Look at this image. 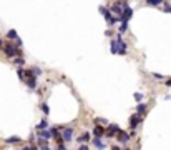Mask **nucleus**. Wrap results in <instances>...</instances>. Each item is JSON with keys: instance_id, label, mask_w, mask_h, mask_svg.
Wrapping results in <instances>:
<instances>
[{"instance_id": "f257e3e1", "label": "nucleus", "mask_w": 171, "mask_h": 150, "mask_svg": "<svg viewBox=\"0 0 171 150\" xmlns=\"http://www.w3.org/2000/svg\"><path fill=\"white\" fill-rule=\"evenodd\" d=\"M100 13H103L105 22H106V23H108L110 27H111V25H115V23H116V22L120 20V19H116V17H113V13H111L110 10H106L105 7H100Z\"/></svg>"}, {"instance_id": "f03ea898", "label": "nucleus", "mask_w": 171, "mask_h": 150, "mask_svg": "<svg viewBox=\"0 0 171 150\" xmlns=\"http://www.w3.org/2000/svg\"><path fill=\"white\" fill-rule=\"evenodd\" d=\"M3 52L7 57H17V47L13 43H5L3 45Z\"/></svg>"}, {"instance_id": "7ed1b4c3", "label": "nucleus", "mask_w": 171, "mask_h": 150, "mask_svg": "<svg viewBox=\"0 0 171 150\" xmlns=\"http://www.w3.org/2000/svg\"><path fill=\"white\" fill-rule=\"evenodd\" d=\"M131 15H133V9H131L130 5H126V3H125L123 13H121L118 19H120V22H123V20H130V19H131Z\"/></svg>"}, {"instance_id": "20e7f679", "label": "nucleus", "mask_w": 171, "mask_h": 150, "mask_svg": "<svg viewBox=\"0 0 171 150\" xmlns=\"http://www.w3.org/2000/svg\"><path fill=\"white\" fill-rule=\"evenodd\" d=\"M140 122H141V115H140V113H138V115L135 113L133 117L130 119V127H131V130H136V127L140 125Z\"/></svg>"}, {"instance_id": "39448f33", "label": "nucleus", "mask_w": 171, "mask_h": 150, "mask_svg": "<svg viewBox=\"0 0 171 150\" xmlns=\"http://www.w3.org/2000/svg\"><path fill=\"white\" fill-rule=\"evenodd\" d=\"M120 127L118 125H115V123H111L110 127H108V130H106V137H113V135H116L118 132H120Z\"/></svg>"}, {"instance_id": "423d86ee", "label": "nucleus", "mask_w": 171, "mask_h": 150, "mask_svg": "<svg viewBox=\"0 0 171 150\" xmlns=\"http://www.w3.org/2000/svg\"><path fill=\"white\" fill-rule=\"evenodd\" d=\"M118 40V55H126V42H123L121 39H116Z\"/></svg>"}, {"instance_id": "0eeeda50", "label": "nucleus", "mask_w": 171, "mask_h": 150, "mask_svg": "<svg viewBox=\"0 0 171 150\" xmlns=\"http://www.w3.org/2000/svg\"><path fill=\"white\" fill-rule=\"evenodd\" d=\"M128 140H130V135H128L126 132H123V130H120V132H118V142L125 145V143H128Z\"/></svg>"}, {"instance_id": "6e6552de", "label": "nucleus", "mask_w": 171, "mask_h": 150, "mask_svg": "<svg viewBox=\"0 0 171 150\" xmlns=\"http://www.w3.org/2000/svg\"><path fill=\"white\" fill-rule=\"evenodd\" d=\"M63 140L65 142H70L72 140V137H73V129H70V127H67V129H63Z\"/></svg>"}, {"instance_id": "1a4fd4ad", "label": "nucleus", "mask_w": 171, "mask_h": 150, "mask_svg": "<svg viewBox=\"0 0 171 150\" xmlns=\"http://www.w3.org/2000/svg\"><path fill=\"white\" fill-rule=\"evenodd\" d=\"M123 9H125V3H123V5H121V3H115V5L110 7V10H111L113 13H120V15L123 13Z\"/></svg>"}, {"instance_id": "9d476101", "label": "nucleus", "mask_w": 171, "mask_h": 150, "mask_svg": "<svg viewBox=\"0 0 171 150\" xmlns=\"http://www.w3.org/2000/svg\"><path fill=\"white\" fill-rule=\"evenodd\" d=\"M27 85H28L30 90H35V87H37V75H32V77H28V80H27Z\"/></svg>"}, {"instance_id": "9b49d317", "label": "nucleus", "mask_w": 171, "mask_h": 150, "mask_svg": "<svg viewBox=\"0 0 171 150\" xmlns=\"http://www.w3.org/2000/svg\"><path fill=\"white\" fill-rule=\"evenodd\" d=\"M38 132H40V137H42V139H52V135H53V133H52V130L48 132L47 129H43V130H38Z\"/></svg>"}, {"instance_id": "f8f14e48", "label": "nucleus", "mask_w": 171, "mask_h": 150, "mask_svg": "<svg viewBox=\"0 0 171 150\" xmlns=\"http://www.w3.org/2000/svg\"><path fill=\"white\" fill-rule=\"evenodd\" d=\"M103 133H105V129L100 127V125H96L95 129H93V135H95V137H101Z\"/></svg>"}, {"instance_id": "ddd939ff", "label": "nucleus", "mask_w": 171, "mask_h": 150, "mask_svg": "<svg viewBox=\"0 0 171 150\" xmlns=\"http://www.w3.org/2000/svg\"><path fill=\"white\" fill-rule=\"evenodd\" d=\"M93 145H95L96 149H105V147H106L103 142L100 140V137H95V139H93Z\"/></svg>"}, {"instance_id": "4468645a", "label": "nucleus", "mask_w": 171, "mask_h": 150, "mask_svg": "<svg viewBox=\"0 0 171 150\" xmlns=\"http://www.w3.org/2000/svg\"><path fill=\"white\" fill-rule=\"evenodd\" d=\"M144 112H146V105H144V103H138V107H136V113H140L141 117H144Z\"/></svg>"}, {"instance_id": "2eb2a0df", "label": "nucleus", "mask_w": 171, "mask_h": 150, "mask_svg": "<svg viewBox=\"0 0 171 150\" xmlns=\"http://www.w3.org/2000/svg\"><path fill=\"white\" fill-rule=\"evenodd\" d=\"M88 140H90V133H83V135L78 137V142H80V143H86Z\"/></svg>"}, {"instance_id": "dca6fc26", "label": "nucleus", "mask_w": 171, "mask_h": 150, "mask_svg": "<svg viewBox=\"0 0 171 150\" xmlns=\"http://www.w3.org/2000/svg\"><path fill=\"white\" fill-rule=\"evenodd\" d=\"M7 37H9V39H12V40H17V39H19V33H17V30H9Z\"/></svg>"}, {"instance_id": "f3484780", "label": "nucleus", "mask_w": 171, "mask_h": 150, "mask_svg": "<svg viewBox=\"0 0 171 150\" xmlns=\"http://www.w3.org/2000/svg\"><path fill=\"white\" fill-rule=\"evenodd\" d=\"M110 49H111V53H118V40H113L111 42Z\"/></svg>"}, {"instance_id": "a211bd4d", "label": "nucleus", "mask_w": 171, "mask_h": 150, "mask_svg": "<svg viewBox=\"0 0 171 150\" xmlns=\"http://www.w3.org/2000/svg\"><path fill=\"white\" fill-rule=\"evenodd\" d=\"M146 3L151 5V7H158V5H161L163 3V0H146Z\"/></svg>"}, {"instance_id": "6ab92c4d", "label": "nucleus", "mask_w": 171, "mask_h": 150, "mask_svg": "<svg viewBox=\"0 0 171 150\" xmlns=\"http://www.w3.org/2000/svg\"><path fill=\"white\" fill-rule=\"evenodd\" d=\"M20 142V137H10V139L5 140V143H19Z\"/></svg>"}, {"instance_id": "aec40b11", "label": "nucleus", "mask_w": 171, "mask_h": 150, "mask_svg": "<svg viewBox=\"0 0 171 150\" xmlns=\"http://www.w3.org/2000/svg\"><path fill=\"white\" fill-rule=\"evenodd\" d=\"M48 127V123H47V120H42L40 123L37 125V130H43V129H47Z\"/></svg>"}, {"instance_id": "412c9836", "label": "nucleus", "mask_w": 171, "mask_h": 150, "mask_svg": "<svg viewBox=\"0 0 171 150\" xmlns=\"http://www.w3.org/2000/svg\"><path fill=\"white\" fill-rule=\"evenodd\" d=\"M126 29H128V20H123L121 25H120V32L123 33V32H126Z\"/></svg>"}, {"instance_id": "4be33fe9", "label": "nucleus", "mask_w": 171, "mask_h": 150, "mask_svg": "<svg viewBox=\"0 0 171 150\" xmlns=\"http://www.w3.org/2000/svg\"><path fill=\"white\" fill-rule=\"evenodd\" d=\"M13 63H15V65H20V67H22V65L25 63V60L22 59V57H15V60H13Z\"/></svg>"}, {"instance_id": "5701e85b", "label": "nucleus", "mask_w": 171, "mask_h": 150, "mask_svg": "<svg viewBox=\"0 0 171 150\" xmlns=\"http://www.w3.org/2000/svg\"><path fill=\"white\" fill-rule=\"evenodd\" d=\"M40 109H42V112H43L45 115H48V113H50V109H48L47 103H42V105H40Z\"/></svg>"}, {"instance_id": "b1692460", "label": "nucleus", "mask_w": 171, "mask_h": 150, "mask_svg": "<svg viewBox=\"0 0 171 150\" xmlns=\"http://www.w3.org/2000/svg\"><path fill=\"white\" fill-rule=\"evenodd\" d=\"M17 73H19V79L20 80L25 79V70H23V69H19V70H17Z\"/></svg>"}, {"instance_id": "393cba45", "label": "nucleus", "mask_w": 171, "mask_h": 150, "mask_svg": "<svg viewBox=\"0 0 171 150\" xmlns=\"http://www.w3.org/2000/svg\"><path fill=\"white\" fill-rule=\"evenodd\" d=\"M135 100H136V102H141V100H143V93L136 92V93H135Z\"/></svg>"}, {"instance_id": "a878e982", "label": "nucleus", "mask_w": 171, "mask_h": 150, "mask_svg": "<svg viewBox=\"0 0 171 150\" xmlns=\"http://www.w3.org/2000/svg\"><path fill=\"white\" fill-rule=\"evenodd\" d=\"M30 70H32V72H33V73L37 75V77H38V75H40V73H42V70H40V69H37V67H32V69H30Z\"/></svg>"}, {"instance_id": "bb28decb", "label": "nucleus", "mask_w": 171, "mask_h": 150, "mask_svg": "<svg viewBox=\"0 0 171 150\" xmlns=\"http://www.w3.org/2000/svg\"><path fill=\"white\" fill-rule=\"evenodd\" d=\"M163 12H166V13H171V5H164V7H161Z\"/></svg>"}, {"instance_id": "cd10ccee", "label": "nucleus", "mask_w": 171, "mask_h": 150, "mask_svg": "<svg viewBox=\"0 0 171 150\" xmlns=\"http://www.w3.org/2000/svg\"><path fill=\"white\" fill-rule=\"evenodd\" d=\"M153 77H154V79H158V80H161V79H164V77H163L161 73H151Z\"/></svg>"}, {"instance_id": "c85d7f7f", "label": "nucleus", "mask_w": 171, "mask_h": 150, "mask_svg": "<svg viewBox=\"0 0 171 150\" xmlns=\"http://www.w3.org/2000/svg\"><path fill=\"white\" fill-rule=\"evenodd\" d=\"M86 149H88V147H86L85 143H82V145H80V150H86Z\"/></svg>"}, {"instance_id": "c756f323", "label": "nucleus", "mask_w": 171, "mask_h": 150, "mask_svg": "<svg viewBox=\"0 0 171 150\" xmlns=\"http://www.w3.org/2000/svg\"><path fill=\"white\" fill-rule=\"evenodd\" d=\"M166 85H168V87H171V80H166Z\"/></svg>"}, {"instance_id": "7c9ffc66", "label": "nucleus", "mask_w": 171, "mask_h": 150, "mask_svg": "<svg viewBox=\"0 0 171 150\" xmlns=\"http://www.w3.org/2000/svg\"><path fill=\"white\" fill-rule=\"evenodd\" d=\"M3 49V42H2V40H0V50Z\"/></svg>"}, {"instance_id": "2f4dec72", "label": "nucleus", "mask_w": 171, "mask_h": 150, "mask_svg": "<svg viewBox=\"0 0 171 150\" xmlns=\"http://www.w3.org/2000/svg\"><path fill=\"white\" fill-rule=\"evenodd\" d=\"M120 2H121V0H120Z\"/></svg>"}]
</instances>
